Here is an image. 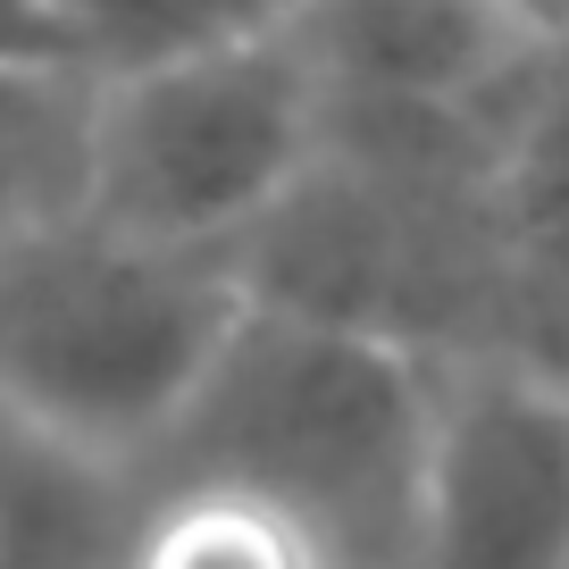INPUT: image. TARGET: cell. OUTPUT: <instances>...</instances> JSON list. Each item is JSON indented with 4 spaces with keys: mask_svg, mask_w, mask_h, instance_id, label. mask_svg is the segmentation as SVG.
Instances as JSON below:
<instances>
[{
    "mask_svg": "<svg viewBox=\"0 0 569 569\" xmlns=\"http://www.w3.org/2000/svg\"><path fill=\"white\" fill-rule=\"evenodd\" d=\"M427 419L436 393L410 343L251 302L151 461L284 502L343 569H410Z\"/></svg>",
    "mask_w": 569,
    "mask_h": 569,
    "instance_id": "cell-1",
    "label": "cell"
},
{
    "mask_svg": "<svg viewBox=\"0 0 569 569\" xmlns=\"http://www.w3.org/2000/svg\"><path fill=\"white\" fill-rule=\"evenodd\" d=\"M243 310L234 251L151 243L76 210L0 243V393L84 452H160Z\"/></svg>",
    "mask_w": 569,
    "mask_h": 569,
    "instance_id": "cell-2",
    "label": "cell"
},
{
    "mask_svg": "<svg viewBox=\"0 0 569 569\" xmlns=\"http://www.w3.org/2000/svg\"><path fill=\"white\" fill-rule=\"evenodd\" d=\"M319 160V84L293 34L101 76L92 218L151 243L234 251Z\"/></svg>",
    "mask_w": 569,
    "mask_h": 569,
    "instance_id": "cell-3",
    "label": "cell"
},
{
    "mask_svg": "<svg viewBox=\"0 0 569 569\" xmlns=\"http://www.w3.org/2000/svg\"><path fill=\"white\" fill-rule=\"evenodd\" d=\"M410 569H569V386L528 360L436 393Z\"/></svg>",
    "mask_w": 569,
    "mask_h": 569,
    "instance_id": "cell-4",
    "label": "cell"
},
{
    "mask_svg": "<svg viewBox=\"0 0 569 569\" xmlns=\"http://www.w3.org/2000/svg\"><path fill=\"white\" fill-rule=\"evenodd\" d=\"M126 528L134 502L118 495V461L0 393V569H109Z\"/></svg>",
    "mask_w": 569,
    "mask_h": 569,
    "instance_id": "cell-5",
    "label": "cell"
},
{
    "mask_svg": "<svg viewBox=\"0 0 569 569\" xmlns=\"http://www.w3.org/2000/svg\"><path fill=\"white\" fill-rule=\"evenodd\" d=\"M92 68H0V243L59 227L92 201Z\"/></svg>",
    "mask_w": 569,
    "mask_h": 569,
    "instance_id": "cell-6",
    "label": "cell"
},
{
    "mask_svg": "<svg viewBox=\"0 0 569 569\" xmlns=\"http://www.w3.org/2000/svg\"><path fill=\"white\" fill-rule=\"evenodd\" d=\"M118 569H343L319 545V528L227 478H168L151 502H134Z\"/></svg>",
    "mask_w": 569,
    "mask_h": 569,
    "instance_id": "cell-7",
    "label": "cell"
},
{
    "mask_svg": "<svg viewBox=\"0 0 569 569\" xmlns=\"http://www.w3.org/2000/svg\"><path fill=\"white\" fill-rule=\"evenodd\" d=\"M486 193H495V218L511 234L519 268L569 260V34H552L528 59L519 92L502 101Z\"/></svg>",
    "mask_w": 569,
    "mask_h": 569,
    "instance_id": "cell-8",
    "label": "cell"
},
{
    "mask_svg": "<svg viewBox=\"0 0 569 569\" xmlns=\"http://www.w3.org/2000/svg\"><path fill=\"white\" fill-rule=\"evenodd\" d=\"M76 26V51L92 76H126L151 59L218 51V42L277 34L293 18V0H59Z\"/></svg>",
    "mask_w": 569,
    "mask_h": 569,
    "instance_id": "cell-9",
    "label": "cell"
},
{
    "mask_svg": "<svg viewBox=\"0 0 569 569\" xmlns=\"http://www.w3.org/2000/svg\"><path fill=\"white\" fill-rule=\"evenodd\" d=\"M0 68H84L59 0H0Z\"/></svg>",
    "mask_w": 569,
    "mask_h": 569,
    "instance_id": "cell-10",
    "label": "cell"
},
{
    "mask_svg": "<svg viewBox=\"0 0 569 569\" xmlns=\"http://www.w3.org/2000/svg\"><path fill=\"white\" fill-rule=\"evenodd\" d=\"M502 9H511L519 26H536L545 42H552V34H569V0H502Z\"/></svg>",
    "mask_w": 569,
    "mask_h": 569,
    "instance_id": "cell-11",
    "label": "cell"
}]
</instances>
